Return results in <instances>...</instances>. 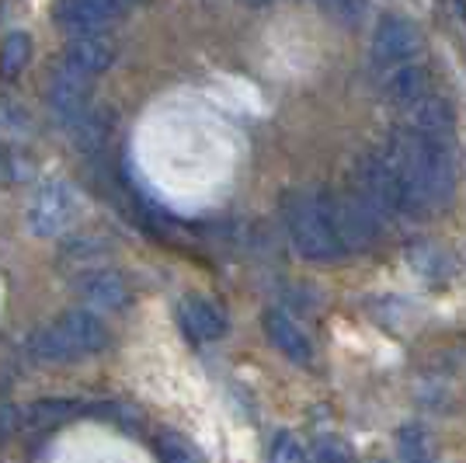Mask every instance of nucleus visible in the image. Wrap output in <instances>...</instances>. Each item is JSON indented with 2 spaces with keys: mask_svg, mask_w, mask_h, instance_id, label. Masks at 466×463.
<instances>
[{
  "mask_svg": "<svg viewBox=\"0 0 466 463\" xmlns=\"http://www.w3.org/2000/svg\"><path fill=\"white\" fill-rule=\"evenodd\" d=\"M112 334L95 310H63L56 321L42 324L28 334V352L42 363H70L80 355L105 352Z\"/></svg>",
  "mask_w": 466,
  "mask_h": 463,
  "instance_id": "nucleus-1",
  "label": "nucleus"
},
{
  "mask_svg": "<svg viewBox=\"0 0 466 463\" xmlns=\"http://www.w3.org/2000/svg\"><path fill=\"white\" fill-rule=\"evenodd\" d=\"M282 220L292 248L307 262H338L345 258V248L334 233L328 212V192H292L282 202Z\"/></svg>",
  "mask_w": 466,
  "mask_h": 463,
  "instance_id": "nucleus-2",
  "label": "nucleus"
},
{
  "mask_svg": "<svg viewBox=\"0 0 466 463\" xmlns=\"http://www.w3.org/2000/svg\"><path fill=\"white\" fill-rule=\"evenodd\" d=\"M80 212H84V199L77 189L63 178H49L28 199L25 223L35 237H63L66 231H74Z\"/></svg>",
  "mask_w": 466,
  "mask_h": 463,
  "instance_id": "nucleus-3",
  "label": "nucleus"
},
{
  "mask_svg": "<svg viewBox=\"0 0 466 463\" xmlns=\"http://www.w3.org/2000/svg\"><path fill=\"white\" fill-rule=\"evenodd\" d=\"M351 195L362 199L383 223L393 220V216H404L400 212V189H397V178L387 168V160L380 150H370V154L359 157L355 171H351Z\"/></svg>",
  "mask_w": 466,
  "mask_h": 463,
  "instance_id": "nucleus-4",
  "label": "nucleus"
},
{
  "mask_svg": "<svg viewBox=\"0 0 466 463\" xmlns=\"http://www.w3.org/2000/svg\"><path fill=\"white\" fill-rule=\"evenodd\" d=\"M328 212H330V223H334V233H338L345 254L370 252L372 244L380 241V233H383V220L351 192L328 195Z\"/></svg>",
  "mask_w": 466,
  "mask_h": 463,
  "instance_id": "nucleus-5",
  "label": "nucleus"
},
{
  "mask_svg": "<svg viewBox=\"0 0 466 463\" xmlns=\"http://www.w3.org/2000/svg\"><path fill=\"white\" fill-rule=\"evenodd\" d=\"M421 49V32L410 18L383 15L376 21V32L370 42V57L376 67H408Z\"/></svg>",
  "mask_w": 466,
  "mask_h": 463,
  "instance_id": "nucleus-6",
  "label": "nucleus"
},
{
  "mask_svg": "<svg viewBox=\"0 0 466 463\" xmlns=\"http://www.w3.org/2000/svg\"><path fill=\"white\" fill-rule=\"evenodd\" d=\"M46 105H49L53 118L63 126L80 122L91 112V77L80 70H70V67L56 70L49 87H46Z\"/></svg>",
  "mask_w": 466,
  "mask_h": 463,
  "instance_id": "nucleus-7",
  "label": "nucleus"
},
{
  "mask_svg": "<svg viewBox=\"0 0 466 463\" xmlns=\"http://www.w3.org/2000/svg\"><path fill=\"white\" fill-rule=\"evenodd\" d=\"M261 324H265V334H268V342H272V348H279L289 363H296V366H310L313 363V342L310 334L299 328L296 321H292L286 310H265V317H261Z\"/></svg>",
  "mask_w": 466,
  "mask_h": 463,
  "instance_id": "nucleus-8",
  "label": "nucleus"
},
{
  "mask_svg": "<svg viewBox=\"0 0 466 463\" xmlns=\"http://www.w3.org/2000/svg\"><path fill=\"white\" fill-rule=\"evenodd\" d=\"M74 290H77V296L87 307H95V310H122L129 304V286H126V279H122L116 269H101V265L80 272Z\"/></svg>",
  "mask_w": 466,
  "mask_h": 463,
  "instance_id": "nucleus-9",
  "label": "nucleus"
},
{
  "mask_svg": "<svg viewBox=\"0 0 466 463\" xmlns=\"http://www.w3.org/2000/svg\"><path fill=\"white\" fill-rule=\"evenodd\" d=\"M118 11L122 7L112 0H66L56 7V21L66 32H74V39L77 36H101V28L112 25L118 18Z\"/></svg>",
  "mask_w": 466,
  "mask_h": 463,
  "instance_id": "nucleus-10",
  "label": "nucleus"
},
{
  "mask_svg": "<svg viewBox=\"0 0 466 463\" xmlns=\"http://www.w3.org/2000/svg\"><path fill=\"white\" fill-rule=\"evenodd\" d=\"M177 317H181V328L188 331V338H195V342H219L227 334L223 310L206 296H185Z\"/></svg>",
  "mask_w": 466,
  "mask_h": 463,
  "instance_id": "nucleus-11",
  "label": "nucleus"
},
{
  "mask_svg": "<svg viewBox=\"0 0 466 463\" xmlns=\"http://www.w3.org/2000/svg\"><path fill=\"white\" fill-rule=\"evenodd\" d=\"M112 63H116V42L105 39V36H77V39L66 42V67L70 70L95 77V74H105Z\"/></svg>",
  "mask_w": 466,
  "mask_h": 463,
  "instance_id": "nucleus-12",
  "label": "nucleus"
},
{
  "mask_svg": "<svg viewBox=\"0 0 466 463\" xmlns=\"http://www.w3.org/2000/svg\"><path fill=\"white\" fill-rule=\"evenodd\" d=\"M431 95V74L418 63H408V67H397L387 77V98L393 105H400L404 112L414 108L418 101H425Z\"/></svg>",
  "mask_w": 466,
  "mask_h": 463,
  "instance_id": "nucleus-13",
  "label": "nucleus"
},
{
  "mask_svg": "<svg viewBox=\"0 0 466 463\" xmlns=\"http://www.w3.org/2000/svg\"><path fill=\"white\" fill-rule=\"evenodd\" d=\"M408 133L452 136V105H449L446 98L428 95L425 101H418L414 108H408Z\"/></svg>",
  "mask_w": 466,
  "mask_h": 463,
  "instance_id": "nucleus-14",
  "label": "nucleus"
},
{
  "mask_svg": "<svg viewBox=\"0 0 466 463\" xmlns=\"http://www.w3.org/2000/svg\"><path fill=\"white\" fill-rule=\"evenodd\" d=\"M74 129V147L80 154H97L108 139H112V129H116V112L112 108H91L87 116L70 126Z\"/></svg>",
  "mask_w": 466,
  "mask_h": 463,
  "instance_id": "nucleus-15",
  "label": "nucleus"
},
{
  "mask_svg": "<svg viewBox=\"0 0 466 463\" xmlns=\"http://www.w3.org/2000/svg\"><path fill=\"white\" fill-rule=\"evenodd\" d=\"M397 457L400 463H435V439L425 425L410 422L397 432Z\"/></svg>",
  "mask_w": 466,
  "mask_h": 463,
  "instance_id": "nucleus-16",
  "label": "nucleus"
},
{
  "mask_svg": "<svg viewBox=\"0 0 466 463\" xmlns=\"http://www.w3.org/2000/svg\"><path fill=\"white\" fill-rule=\"evenodd\" d=\"M87 407L77 401H35V405L25 407V425H56L66 422L74 415H84Z\"/></svg>",
  "mask_w": 466,
  "mask_h": 463,
  "instance_id": "nucleus-17",
  "label": "nucleus"
},
{
  "mask_svg": "<svg viewBox=\"0 0 466 463\" xmlns=\"http://www.w3.org/2000/svg\"><path fill=\"white\" fill-rule=\"evenodd\" d=\"M28 57H32V42L21 32H11L4 46H0V74L4 77H18L21 70L28 67Z\"/></svg>",
  "mask_w": 466,
  "mask_h": 463,
  "instance_id": "nucleus-18",
  "label": "nucleus"
},
{
  "mask_svg": "<svg viewBox=\"0 0 466 463\" xmlns=\"http://www.w3.org/2000/svg\"><path fill=\"white\" fill-rule=\"evenodd\" d=\"M408 262L414 272H421L425 279H442L446 275V254L439 252L435 244H428V241H418V244H410L408 252Z\"/></svg>",
  "mask_w": 466,
  "mask_h": 463,
  "instance_id": "nucleus-19",
  "label": "nucleus"
},
{
  "mask_svg": "<svg viewBox=\"0 0 466 463\" xmlns=\"http://www.w3.org/2000/svg\"><path fill=\"white\" fill-rule=\"evenodd\" d=\"M105 252H108V241H105V237H95V233L74 237V241L63 244V258H66V262H87V258H97V254H105Z\"/></svg>",
  "mask_w": 466,
  "mask_h": 463,
  "instance_id": "nucleus-20",
  "label": "nucleus"
},
{
  "mask_svg": "<svg viewBox=\"0 0 466 463\" xmlns=\"http://www.w3.org/2000/svg\"><path fill=\"white\" fill-rule=\"evenodd\" d=\"M160 460L164 463H198L195 449L188 446V439H181L177 432H164L160 436Z\"/></svg>",
  "mask_w": 466,
  "mask_h": 463,
  "instance_id": "nucleus-21",
  "label": "nucleus"
},
{
  "mask_svg": "<svg viewBox=\"0 0 466 463\" xmlns=\"http://www.w3.org/2000/svg\"><path fill=\"white\" fill-rule=\"evenodd\" d=\"M313 463H351V449L334 436H320L313 443Z\"/></svg>",
  "mask_w": 466,
  "mask_h": 463,
  "instance_id": "nucleus-22",
  "label": "nucleus"
},
{
  "mask_svg": "<svg viewBox=\"0 0 466 463\" xmlns=\"http://www.w3.org/2000/svg\"><path fill=\"white\" fill-rule=\"evenodd\" d=\"M303 446L296 443L292 432H279L272 443V463H303Z\"/></svg>",
  "mask_w": 466,
  "mask_h": 463,
  "instance_id": "nucleus-23",
  "label": "nucleus"
}]
</instances>
